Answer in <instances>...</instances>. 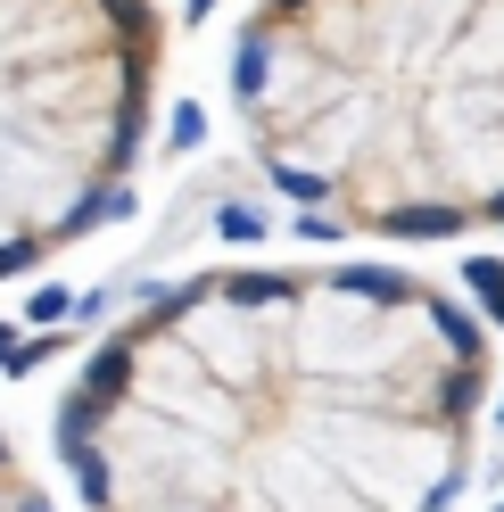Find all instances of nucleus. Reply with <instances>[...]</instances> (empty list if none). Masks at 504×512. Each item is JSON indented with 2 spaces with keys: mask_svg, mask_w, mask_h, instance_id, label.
<instances>
[{
  "mask_svg": "<svg viewBox=\"0 0 504 512\" xmlns=\"http://www.w3.org/2000/svg\"><path fill=\"white\" fill-rule=\"evenodd\" d=\"M488 331L397 265H224L91 347L58 405L83 512H455Z\"/></svg>",
  "mask_w": 504,
  "mask_h": 512,
  "instance_id": "1",
  "label": "nucleus"
},
{
  "mask_svg": "<svg viewBox=\"0 0 504 512\" xmlns=\"http://www.w3.org/2000/svg\"><path fill=\"white\" fill-rule=\"evenodd\" d=\"M232 108L314 232H504V0H257Z\"/></svg>",
  "mask_w": 504,
  "mask_h": 512,
  "instance_id": "2",
  "label": "nucleus"
},
{
  "mask_svg": "<svg viewBox=\"0 0 504 512\" xmlns=\"http://www.w3.org/2000/svg\"><path fill=\"white\" fill-rule=\"evenodd\" d=\"M157 0H0V281L100 232L141 166Z\"/></svg>",
  "mask_w": 504,
  "mask_h": 512,
  "instance_id": "3",
  "label": "nucleus"
},
{
  "mask_svg": "<svg viewBox=\"0 0 504 512\" xmlns=\"http://www.w3.org/2000/svg\"><path fill=\"white\" fill-rule=\"evenodd\" d=\"M0 512H50V496H42V479L17 463V446L0 438Z\"/></svg>",
  "mask_w": 504,
  "mask_h": 512,
  "instance_id": "4",
  "label": "nucleus"
},
{
  "mask_svg": "<svg viewBox=\"0 0 504 512\" xmlns=\"http://www.w3.org/2000/svg\"><path fill=\"white\" fill-rule=\"evenodd\" d=\"M496 512H504V504H496Z\"/></svg>",
  "mask_w": 504,
  "mask_h": 512,
  "instance_id": "5",
  "label": "nucleus"
}]
</instances>
